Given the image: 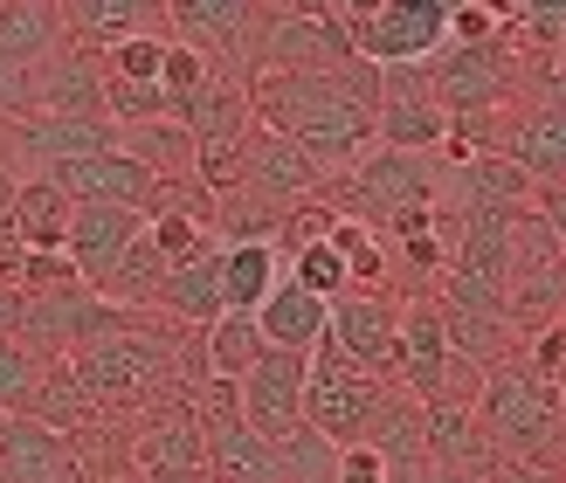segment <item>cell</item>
I'll return each mask as SVG.
<instances>
[{"label": "cell", "instance_id": "obj_1", "mask_svg": "<svg viewBox=\"0 0 566 483\" xmlns=\"http://www.w3.org/2000/svg\"><path fill=\"white\" fill-rule=\"evenodd\" d=\"M249 97H256V125H270V132L291 138V146H304L325 166V180L359 166L380 146L374 111H359L332 76H249Z\"/></svg>", "mask_w": 566, "mask_h": 483}, {"label": "cell", "instance_id": "obj_2", "mask_svg": "<svg viewBox=\"0 0 566 483\" xmlns=\"http://www.w3.org/2000/svg\"><path fill=\"white\" fill-rule=\"evenodd\" d=\"M70 366H76L83 393L97 401V414H111V408H132V401H153V393L180 387L187 359L174 353V338H166L159 325H146V318L125 311L111 332H97L91 346H76ZM187 374H193V366H187Z\"/></svg>", "mask_w": 566, "mask_h": 483}, {"label": "cell", "instance_id": "obj_3", "mask_svg": "<svg viewBox=\"0 0 566 483\" xmlns=\"http://www.w3.org/2000/svg\"><path fill=\"white\" fill-rule=\"evenodd\" d=\"M359 63L346 35V8L325 0H263L249 35V76H332Z\"/></svg>", "mask_w": 566, "mask_h": 483}, {"label": "cell", "instance_id": "obj_4", "mask_svg": "<svg viewBox=\"0 0 566 483\" xmlns=\"http://www.w3.org/2000/svg\"><path fill=\"white\" fill-rule=\"evenodd\" d=\"M559 421H566V393L546 387L525 359L491 366L484 387H476V429H484V442L497 449V456L525 463V470H539V463H546V449H553V435H559Z\"/></svg>", "mask_w": 566, "mask_h": 483}, {"label": "cell", "instance_id": "obj_5", "mask_svg": "<svg viewBox=\"0 0 566 483\" xmlns=\"http://www.w3.org/2000/svg\"><path fill=\"white\" fill-rule=\"evenodd\" d=\"M353 55L374 70L436 63L449 49V0H380V8H346Z\"/></svg>", "mask_w": 566, "mask_h": 483}, {"label": "cell", "instance_id": "obj_6", "mask_svg": "<svg viewBox=\"0 0 566 483\" xmlns=\"http://www.w3.org/2000/svg\"><path fill=\"white\" fill-rule=\"evenodd\" d=\"M387 401V387L380 380H366L353 374L346 359H338L332 346L325 353H311V380H304V429L332 442V449H353L366 435V421H374V408Z\"/></svg>", "mask_w": 566, "mask_h": 483}, {"label": "cell", "instance_id": "obj_7", "mask_svg": "<svg viewBox=\"0 0 566 483\" xmlns=\"http://www.w3.org/2000/svg\"><path fill=\"white\" fill-rule=\"evenodd\" d=\"M512 42H491V49H442L429 63V97L442 118H484V111H504V97L518 91V70Z\"/></svg>", "mask_w": 566, "mask_h": 483}, {"label": "cell", "instance_id": "obj_8", "mask_svg": "<svg viewBox=\"0 0 566 483\" xmlns=\"http://www.w3.org/2000/svg\"><path fill=\"white\" fill-rule=\"evenodd\" d=\"M325 346L353 366V374L366 380H394V346H401V304H394L387 291H346L332 304V332Z\"/></svg>", "mask_w": 566, "mask_h": 483}, {"label": "cell", "instance_id": "obj_9", "mask_svg": "<svg viewBox=\"0 0 566 483\" xmlns=\"http://www.w3.org/2000/svg\"><path fill=\"white\" fill-rule=\"evenodd\" d=\"M235 193L291 214V208H304V201H318V193H325V166L311 159L304 146H291L283 132L256 125V132H249V146H242V187Z\"/></svg>", "mask_w": 566, "mask_h": 483}, {"label": "cell", "instance_id": "obj_10", "mask_svg": "<svg viewBox=\"0 0 566 483\" xmlns=\"http://www.w3.org/2000/svg\"><path fill=\"white\" fill-rule=\"evenodd\" d=\"M304 380H311V353H263L242 380V421L256 429L263 442H291L304 429Z\"/></svg>", "mask_w": 566, "mask_h": 483}, {"label": "cell", "instance_id": "obj_11", "mask_svg": "<svg viewBox=\"0 0 566 483\" xmlns=\"http://www.w3.org/2000/svg\"><path fill=\"white\" fill-rule=\"evenodd\" d=\"M138 235H146V214H132V208H76L63 249H70L76 276L91 283V291H104V283L125 270V255L138 249Z\"/></svg>", "mask_w": 566, "mask_h": 483}, {"label": "cell", "instance_id": "obj_12", "mask_svg": "<svg viewBox=\"0 0 566 483\" xmlns=\"http://www.w3.org/2000/svg\"><path fill=\"white\" fill-rule=\"evenodd\" d=\"M63 35L70 49L104 63L111 49H125L138 35H166V8L159 0H63Z\"/></svg>", "mask_w": 566, "mask_h": 483}, {"label": "cell", "instance_id": "obj_13", "mask_svg": "<svg viewBox=\"0 0 566 483\" xmlns=\"http://www.w3.org/2000/svg\"><path fill=\"white\" fill-rule=\"evenodd\" d=\"M208 483H283V449L263 442L242 414H201Z\"/></svg>", "mask_w": 566, "mask_h": 483}, {"label": "cell", "instance_id": "obj_14", "mask_svg": "<svg viewBox=\"0 0 566 483\" xmlns=\"http://www.w3.org/2000/svg\"><path fill=\"white\" fill-rule=\"evenodd\" d=\"M35 118H104V63L97 55H83V49L49 55L35 70Z\"/></svg>", "mask_w": 566, "mask_h": 483}, {"label": "cell", "instance_id": "obj_15", "mask_svg": "<svg viewBox=\"0 0 566 483\" xmlns=\"http://www.w3.org/2000/svg\"><path fill=\"white\" fill-rule=\"evenodd\" d=\"M256 332L276 353H311V346H325V332H332V304H318L311 291H297V283L283 276L256 311Z\"/></svg>", "mask_w": 566, "mask_h": 483}, {"label": "cell", "instance_id": "obj_16", "mask_svg": "<svg viewBox=\"0 0 566 483\" xmlns=\"http://www.w3.org/2000/svg\"><path fill=\"white\" fill-rule=\"evenodd\" d=\"M374 138H380L387 153H421V159H436L442 138H449V118L436 111L429 91H387L380 111H374Z\"/></svg>", "mask_w": 566, "mask_h": 483}, {"label": "cell", "instance_id": "obj_17", "mask_svg": "<svg viewBox=\"0 0 566 483\" xmlns=\"http://www.w3.org/2000/svg\"><path fill=\"white\" fill-rule=\"evenodd\" d=\"M55 49H70L63 0H0V55H8V63L42 70Z\"/></svg>", "mask_w": 566, "mask_h": 483}, {"label": "cell", "instance_id": "obj_18", "mask_svg": "<svg viewBox=\"0 0 566 483\" xmlns=\"http://www.w3.org/2000/svg\"><path fill=\"white\" fill-rule=\"evenodd\" d=\"M153 311H166V318H180V325H193V332H208L221 311V249L208 242L193 263H180V270H166V291H159V304Z\"/></svg>", "mask_w": 566, "mask_h": 483}, {"label": "cell", "instance_id": "obj_19", "mask_svg": "<svg viewBox=\"0 0 566 483\" xmlns=\"http://www.w3.org/2000/svg\"><path fill=\"white\" fill-rule=\"evenodd\" d=\"M21 421H42V429H55V435L76 442L97 421V401L83 393V380H76L70 359H49L42 380H35V393H28V408H21Z\"/></svg>", "mask_w": 566, "mask_h": 483}, {"label": "cell", "instance_id": "obj_20", "mask_svg": "<svg viewBox=\"0 0 566 483\" xmlns=\"http://www.w3.org/2000/svg\"><path fill=\"white\" fill-rule=\"evenodd\" d=\"M70 214H76V201L55 180H42V174H28L21 180V193H14V214H8V229L28 242V249H63L70 242Z\"/></svg>", "mask_w": 566, "mask_h": 483}, {"label": "cell", "instance_id": "obj_21", "mask_svg": "<svg viewBox=\"0 0 566 483\" xmlns=\"http://www.w3.org/2000/svg\"><path fill=\"white\" fill-rule=\"evenodd\" d=\"M270 346H263V332L256 318H242V311H221V318L201 332V380H249V366H256Z\"/></svg>", "mask_w": 566, "mask_h": 483}, {"label": "cell", "instance_id": "obj_22", "mask_svg": "<svg viewBox=\"0 0 566 483\" xmlns=\"http://www.w3.org/2000/svg\"><path fill=\"white\" fill-rule=\"evenodd\" d=\"M283 283V263L270 242H242V249H221V304L242 311V318H256L263 297Z\"/></svg>", "mask_w": 566, "mask_h": 483}, {"label": "cell", "instance_id": "obj_23", "mask_svg": "<svg viewBox=\"0 0 566 483\" xmlns=\"http://www.w3.org/2000/svg\"><path fill=\"white\" fill-rule=\"evenodd\" d=\"M118 153L138 159L153 180H187V174H193V138H187L174 118H153V125L118 132Z\"/></svg>", "mask_w": 566, "mask_h": 483}, {"label": "cell", "instance_id": "obj_24", "mask_svg": "<svg viewBox=\"0 0 566 483\" xmlns=\"http://www.w3.org/2000/svg\"><path fill=\"white\" fill-rule=\"evenodd\" d=\"M291 283H297V291H311L318 304H338V297L353 291V276H346V263H338V249H332V242L291 255Z\"/></svg>", "mask_w": 566, "mask_h": 483}, {"label": "cell", "instance_id": "obj_25", "mask_svg": "<svg viewBox=\"0 0 566 483\" xmlns=\"http://www.w3.org/2000/svg\"><path fill=\"white\" fill-rule=\"evenodd\" d=\"M91 283L76 276L70 249H28V270H21V297H76Z\"/></svg>", "mask_w": 566, "mask_h": 483}, {"label": "cell", "instance_id": "obj_26", "mask_svg": "<svg viewBox=\"0 0 566 483\" xmlns=\"http://www.w3.org/2000/svg\"><path fill=\"white\" fill-rule=\"evenodd\" d=\"M35 380H42V359L28 353L21 338H0V414H21Z\"/></svg>", "mask_w": 566, "mask_h": 483}, {"label": "cell", "instance_id": "obj_27", "mask_svg": "<svg viewBox=\"0 0 566 483\" xmlns=\"http://www.w3.org/2000/svg\"><path fill=\"white\" fill-rule=\"evenodd\" d=\"M166 49H174V35H138V42H125V49H111L104 70L125 76V83H159V76H166Z\"/></svg>", "mask_w": 566, "mask_h": 483}, {"label": "cell", "instance_id": "obj_28", "mask_svg": "<svg viewBox=\"0 0 566 483\" xmlns=\"http://www.w3.org/2000/svg\"><path fill=\"white\" fill-rule=\"evenodd\" d=\"M214 70L201 63V55H193V49H166V76H159V91H166V118H174V111H187L193 97H201V83H208Z\"/></svg>", "mask_w": 566, "mask_h": 483}, {"label": "cell", "instance_id": "obj_29", "mask_svg": "<svg viewBox=\"0 0 566 483\" xmlns=\"http://www.w3.org/2000/svg\"><path fill=\"white\" fill-rule=\"evenodd\" d=\"M28 118H35V70L0 55V125H28Z\"/></svg>", "mask_w": 566, "mask_h": 483}, {"label": "cell", "instance_id": "obj_30", "mask_svg": "<svg viewBox=\"0 0 566 483\" xmlns=\"http://www.w3.org/2000/svg\"><path fill=\"white\" fill-rule=\"evenodd\" d=\"M525 366H532L546 387H566V318H553L539 338H532V346H525Z\"/></svg>", "mask_w": 566, "mask_h": 483}, {"label": "cell", "instance_id": "obj_31", "mask_svg": "<svg viewBox=\"0 0 566 483\" xmlns=\"http://www.w3.org/2000/svg\"><path fill=\"white\" fill-rule=\"evenodd\" d=\"M332 483H394V476H387V463L366 442H353V449H338V476Z\"/></svg>", "mask_w": 566, "mask_h": 483}, {"label": "cell", "instance_id": "obj_32", "mask_svg": "<svg viewBox=\"0 0 566 483\" xmlns=\"http://www.w3.org/2000/svg\"><path fill=\"white\" fill-rule=\"evenodd\" d=\"M21 270H28V242L8 229V221H0V283H8V291H21Z\"/></svg>", "mask_w": 566, "mask_h": 483}, {"label": "cell", "instance_id": "obj_33", "mask_svg": "<svg viewBox=\"0 0 566 483\" xmlns=\"http://www.w3.org/2000/svg\"><path fill=\"white\" fill-rule=\"evenodd\" d=\"M21 180H28V174L14 166V153H0V221L14 214V193H21Z\"/></svg>", "mask_w": 566, "mask_h": 483}, {"label": "cell", "instance_id": "obj_34", "mask_svg": "<svg viewBox=\"0 0 566 483\" xmlns=\"http://www.w3.org/2000/svg\"><path fill=\"white\" fill-rule=\"evenodd\" d=\"M21 311H28V297L0 283V338H14V332H21Z\"/></svg>", "mask_w": 566, "mask_h": 483}, {"label": "cell", "instance_id": "obj_35", "mask_svg": "<svg viewBox=\"0 0 566 483\" xmlns=\"http://www.w3.org/2000/svg\"><path fill=\"white\" fill-rule=\"evenodd\" d=\"M97 483H138V476H132V463H118V470H111V476H97Z\"/></svg>", "mask_w": 566, "mask_h": 483}, {"label": "cell", "instance_id": "obj_36", "mask_svg": "<svg viewBox=\"0 0 566 483\" xmlns=\"http://www.w3.org/2000/svg\"><path fill=\"white\" fill-rule=\"evenodd\" d=\"M0 429H8V414H0Z\"/></svg>", "mask_w": 566, "mask_h": 483}, {"label": "cell", "instance_id": "obj_37", "mask_svg": "<svg viewBox=\"0 0 566 483\" xmlns=\"http://www.w3.org/2000/svg\"><path fill=\"white\" fill-rule=\"evenodd\" d=\"M0 483H8V470H0Z\"/></svg>", "mask_w": 566, "mask_h": 483}, {"label": "cell", "instance_id": "obj_38", "mask_svg": "<svg viewBox=\"0 0 566 483\" xmlns=\"http://www.w3.org/2000/svg\"><path fill=\"white\" fill-rule=\"evenodd\" d=\"M0 132H8V125H0Z\"/></svg>", "mask_w": 566, "mask_h": 483}]
</instances>
